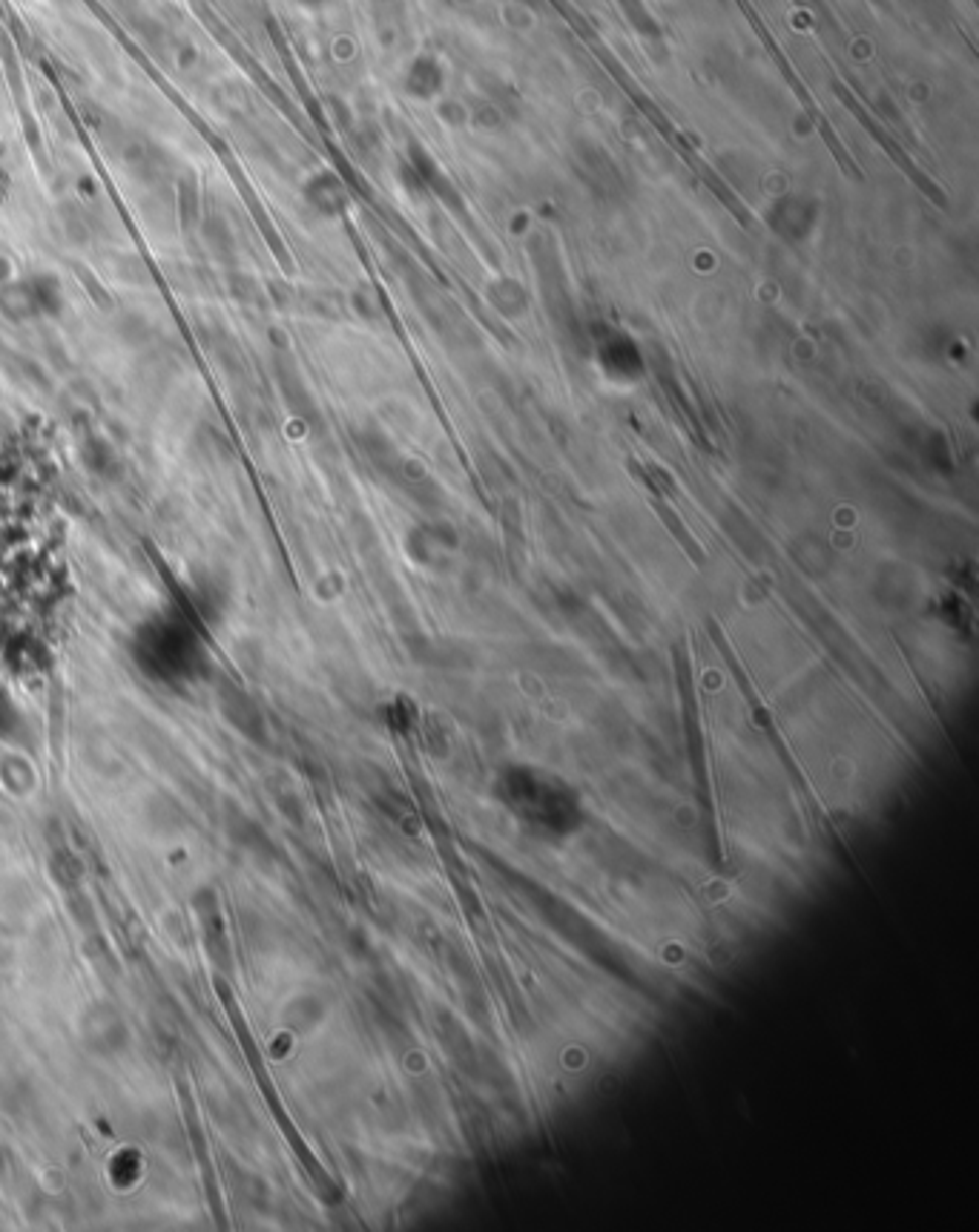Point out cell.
<instances>
[{
	"instance_id": "obj_2",
	"label": "cell",
	"mask_w": 979,
	"mask_h": 1232,
	"mask_svg": "<svg viewBox=\"0 0 979 1232\" xmlns=\"http://www.w3.org/2000/svg\"><path fill=\"white\" fill-rule=\"evenodd\" d=\"M304 198L314 210H320L325 215L339 213L345 207V190L334 173H317L314 179L304 184Z\"/></svg>"
},
{
	"instance_id": "obj_1",
	"label": "cell",
	"mask_w": 979,
	"mask_h": 1232,
	"mask_svg": "<svg viewBox=\"0 0 979 1232\" xmlns=\"http://www.w3.org/2000/svg\"><path fill=\"white\" fill-rule=\"evenodd\" d=\"M0 307L12 317H37L61 307V287L55 276H29L0 290Z\"/></svg>"
},
{
	"instance_id": "obj_3",
	"label": "cell",
	"mask_w": 979,
	"mask_h": 1232,
	"mask_svg": "<svg viewBox=\"0 0 979 1232\" xmlns=\"http://www.w3.org/2000/svg\"><path fill=\"white\" fill-rule=\"evenodd\" d=\"M296 6H304V9H322V6H331L334 0H293Z\"/></svg>"
}]
</instances>
